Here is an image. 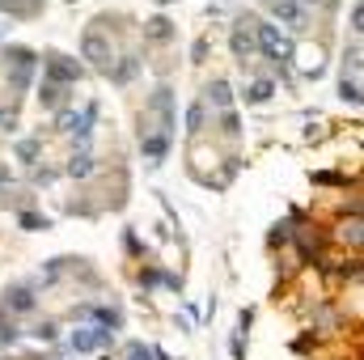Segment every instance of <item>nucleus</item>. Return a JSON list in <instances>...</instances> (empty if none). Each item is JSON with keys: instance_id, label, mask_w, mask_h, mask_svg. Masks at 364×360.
Returning <instances> with one entry per match:
<instances>
[{"instance_id": "f257e3e1", "label": "nucleus", "mask_w": 364, "mask_h": 360, "mask_svg": "<svg viewBox=\"0 0 364 360\" xmlns=\"http://www.w3.org/2000/svg\"><path fill=\"white\" fill-rule=\"evenodd\" d=\"M255 47H259L267 60H275V64H288V60L296 55L292 38H284L279 26H272V21H259V26H255Z\"/></svg>"}, {"instance_id": "f03ea898", "label": "nucleus", "mask_w": 364, "mask_h": 360, "mask_svg": "<svg viewBox=\"0 0 364 360\" xmlns=\"http://www.w3.org/2000/svg\"><path fill=\"white\" fill-rule=\"evenodd\" d=\"M4 60H9V85H13V90H26V85H30V73H34V64H38V55L26 51V47H13V51H4Z\"/></svg>"}, {"instance_id": "7ed1b4c3", "label": "nucleus", "mask_w": 364, "mask_h": 360, "mask_svg": "<svg viewBox=\"0 0 364 360\" xmlns=\"http://www.w3.org/2000/svg\"><path fill=\"white\" fill-rule=\"evenodd\" d=\"M267 13H272L275 21H284L288 30H305L309 4H305V0H267Z\"/></svg>"}, {"instance_id": "20e7f679", "label": "nucleus", "mask_w": 364, "mask_h": 360, "mask_svg": "<svg viewBox=\"0 0 364 360\" xmlns=\"http://www.w3.org/2000/svg\"><path fill=\"white\" fill-rule=\"evenodd\" d=\"M90 123H93V106H85V110H60L55 115V127L60 132H77L81 140L90 136Z\"/></svg>"}, {"instance_id": "39448f33", "label": "nucleus", "mask_w": 364, "mask_h": 360, "mask_svg": "<svg viewBox=\"0 0 364 360\" xmlns=\"http://www.w3.org/2000/svg\"><path fill=\"white\" fill-rule=\"evenodd\" d=\"M47 77H51V85H68V81L81 77V68H77L73 60H64V55H51V60H47Z\"/></svg>"}, {"instance_id": "423d86ee", "label": "nucleus", "mask_w": 364, "mask_h": 360, "mask_svg": "<svg viewBox=\"0 0 364 360\" xmlns=\"http://www.w3.org/2000/svg\"><path fill=\"white\" fill-rule=\"evenodd\" d=\"M81 55H85L90 64H106V60H110V43H106L97 30H90V34L81 38Z\"/></svg>"}, {"instance_id": "0eeeda50", "label": "nucleus", "mask_w": 364, "mask_h": 360, "mask_svg": "<svg viewBox=\"0 0 364 360\" xmlns=\"http://www.w3.org/2000/svg\"><path fill=\"white\" fill-rule=\"evenodd\" d=\"M153 110L161 115V132L170 136V127H174V97H170V90H157V93H153Z\"/></svg>"}, {"instance_id": "6e6552de", "label": "nucleus", "mask_w": 364, "mask_h": 360, "mask_svg": "<svg viewBox=\"0 0 364 360\" xmlns=\"http://www.w3.org/2000/svg\"><path fill=\"white\" fill-rule=\"evenodd\" d=\"M140 144H144V157L149 162H161L166 149H170V136L166 132H149V136H140Z\"/></svg>"}, {"instance_id": "1a4fd4ad", "label": "nucleus", "mask_w": 364, "mask_h": 360, "mask_svg": "<svg viewBox=\"0 0 364 360\" xmlns=\"http://www.w3.org/2000/svg\"><path fill=\"white\" fill-rule=\"evenodd\" d=\"M4 305H9L13 314H30V309H34V292H30V288H9V292H4Z\"/></svg>"}, {"instance_id": "9d476101", "label": "nucleus", "mask_w": 364, "mask_h": 360, "mask_svg": "<svg viewBox=\"0 0 364 360\" xmlns=\"http://www.w3.org/2000/svg\"><path fill=\"white\" fill-rule=\"evenodd\" d=\"M255 51H259V47H255V34H250V30H242V26H237V30H233V55H237V60H242V64H246V60H250V55H255Z\"/></svg>"}, {"instance_id": "9b49d317", "label": "nucleus", "mask_w": 364, "mask_h": 360, "mask_svg": "<svg viewBox=\"0 0 364 360\" xmlns=\"http://www.w3.org/2000/svg\"><path fill=\"white\" fill-rule=\"evenodd\" d=\"M73 352H97V327L73 331Z\"/></svg>"}, {"instance_id": "f8f14e48", "label": "nucleus", "mask_w": 364, "mask_h": 360, "mask_svg": "<svg viewBox=\"0 0 364 360\" xmlns=\"http://www.w3.org/2000/svg\"><path fill=\"white\" fill-rule=\"evenodd\" d=\"M93 174V157L81 149V153H73V162H68V179H90Z\"/></svg>"}, {"instance_id": "ddd939ff", "label": "nucleus", "mask_w": 364, "mask_h": 360, "mask_svg": "<svg viewBox=\"0 0 364 360\" xmlns=\"http://www.w3.org/2000/svg\"><path fill=\"white\" fill-rule=\"evenodd\" d=\"M208 102H212V106H220V110H229V102H233L229 81H212V85H208Z\"/></svg>"}, {"instance_id": "4468645a", "label": "nucleus", "mask_w": 364, "mask_h": 360, "mask_svg": "<svg viewBox=\"0 0 364 360\" xmlns=\"http://www.w3.org/2000/svg\"><path fill=\"white\" fill-rule=\"evenodd\" d=\"M275 93V81H255L250 90H246V102H267Z\"/></svg>"}, {"instance_id": "2eb2a0df", "label": "nucleus", "mask_w": 364, "mask_h": 360, "mask_svg": "<svg viewBox=\"0 0 364 360\" xmlns=\"http://www.w3.org/2000/svg\"><path fill=\"white\" fill-rule=\"evenodd\" d=\"M38 102H43V106H60V102H64V85H51V81H47V85L38 90Z\"/></svg>"}, {"instance_id": "dca6fc26", "label": "nucleus", "mask_w": 364, "mask_h": 360, "mask_svg": "<svg viewBox=\"0 0 364 360\" xmlns=\"http://www.w3.org/2000/svg\"><path fill=\"white\" fill-rule=\"evenodd\" d=\"M339 93H343V102H360V81L356 77H343L339 81Z\"/></svg>"}, {"instance_id": "f3484780", "label": "nucleus", "mask_w": 364, "mask_h": 360, "mask_svg": "<svg viewBox=\"0 0 364 360\" xmlns=\"http://www.w3.org/2000/svg\"><path fill=\"white\" fill-rule=\"evenodd\" d=\"M136 68H140V64H136V55H127V60L114 68V81H119V85H123V81H132V77H136Z\"/></svg>"}, {"instance_id": "a211bd4d", "label": "nucleus", "mask_w": 364, "mask_h": 360, "mask_svg": "<svg viewBox=\"0 0 364 360\" xmlns=\"http://www.w3.org/2000/svg\"><path fill=\"white\" fill-rule=\"evenodd\" d=\"M203 110H208L203 102H195V106L186 110V132H199V127H203Z\"/></svg>"}, {"instance_id": "6ab92c4d", "label": "nucleus", "mask_w": 364, "mask_h": 360, "mask_svg": "<svg viewBox=\"0 0 364 360\" xmlns=\"http://www.w3.org/2000/svg\"><path fill=\"white\" fill-rule=\"evenodd\" d=\"M149 34H153V38H170L174 30H170V21H166V17H157V21H149Z\"/></svg>"}, {"instance_id": "aec40b11", "label": "nucleus", "mask_w": 364, "mask_h": 360, "mask_svg": "<svg viewBox=\"0 0 364 360\" xmlns=\"http://www.w3.org/2000/svg\"><path fill=\"white\" fill-rule=\"evenodd\" d=\"M17 157H21V162H34V157H38V140H21V144H17Z\"/></svg>"}, {"instance_id": "412c9836", "label": "nucleus", "mask_w": 364, "mask_h": 360, "mask_svg": "<svg viewBox=\"0 0 364 360\" xmlns=\"http://www.w3.org/2000/svg\"><path fill=\"white\" fill-rule=\"evenodd\" d=\"M17 221H21V229H47V221H43L38 212H21Z\"/></svg>"}, {"instance_id": "4be33fe9", "label": "nucleus", "mask_w": 364, "mask_h": 360, "mask_svg": "<svg viewBox=\"0 0 364 360\" xmlns=\"http://www.w3.org/2000/svg\"><path fill=\"white\" fill-rule=\"evenodd\" d=\"M343 64H348V68H352V73H356V68H360V43H352V47H348V51H343Z\"/></svg>"}, {"instance_id": "5701e85b", "label": "nucleus", "mask_w": 364, "mask_h": 360, "mask_svg": "<svg viewBox=\"0 0 364 360\" xmlns=\"http://www.w3.org/2000/svg\"><path fill=\"white\" fill-rule=\"evenodd\" d=\"M220 127H225L229 136H237V132H242V123H237V115H233V110H225V115H220Z\"/></svg>"}, {"instance_id": "b1692460", "label": "nucleus", "mask_w": 364, "mask_h": 360, "mask_svg": "<svg viewBox=\"0 0 364 360\" xmlns=\"http://www.w3.org/2000/svg\"><path fill=\"white\" fill-rule=\"evenodd\" d=\"M360 26H364V4L360 0H352V30L360 34Z\"/></svg>"}, {"instance_id": "393cba45", "label": "nucleus", "mask_w": 364, "mask_h": 360, "mask_svg": "<svg viewBox=\"0 0 364 360\" xmlns=\"http://www.w3.org/2000/svg\"><path fill=\"white\" fill-rule=\"evenodd\" d=\"M34 339H55V322H38L34 327Z\"/></svg>"}, {"instance_id": "a878e982", "label": "nucleus", "mask_w": 364, "mask_h": 360, "mask_svg": "<svg viewBox=\"0 0 364 360\" xmlns=\"http://www.w3.org/2000/svg\"><path fill=\"white\" fill-rule=\"evenodd\" d=\"M127 360H153V352H149L144 344H132V348H127Z\"/></svg>"}, {"instance_id": "bb28decb", "label": "nucleus", "mask_w": 364, "mask_h": 360, "mask_svg": "<svg viewBox=\"0 0 364 360\" xmlns=\"http://www.w3.org/2000/svg\"><path fill=\"white\" fill-rule=\"evenodd\" d=\"M13 127H17V119L13 115H0V132H13Z\"/></svg>"}]
</instances>
